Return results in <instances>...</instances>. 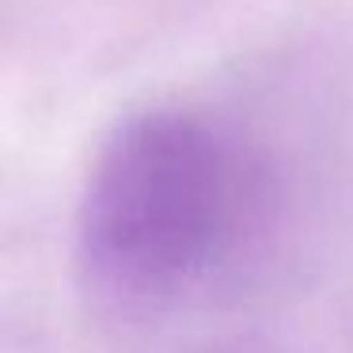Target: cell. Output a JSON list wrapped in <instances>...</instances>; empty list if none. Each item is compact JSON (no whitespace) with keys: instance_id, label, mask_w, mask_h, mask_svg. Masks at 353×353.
Masks as SVG:
<instances>
[{"instance_id":"obj_1","label":"cell","mask_w":353,"mask_h":353,"mask_svg":"<svg viewBox=\"0 0 353 353\" xmlns=\"http://www.w3.org/2000/svg\"><path fill=\"white\" fill-rule=\"evenodd\" d=\"M251 216L239 152L198 118L156 110L103 145L77 213V254L95 292L156 307L205 281Z\"/></svg>"}]
</instances>
